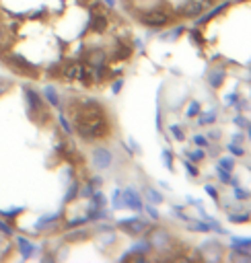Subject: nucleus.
I'll list each match as a JSON object with an SVG mask.
<instances>
[{
    "label": "nucleus",
    "instance_id": "obj_48",
    "mask_svg": "<svg viewBox=\"0 0 251 263\" xmlns=\"http://www.w3.org/2000/svg\"><path fill=\"white\" fill-rule=\"evenodd\" d=\"M190 35H192V41H194V43L202 45V35H200V31H192Z\"/></svg>",
    "mask_w": 251,
    "mask_h": 263
},
{
    "label": "nucleus",
    "instance_id": "obj_25",
    "mask_svg": "<svg viewBox=\"0 0 251 263\" xmlns=\"http://www.w3.org/2000/svg\"><path fill=\"white\" fill-rule=\"evenodd\" d=\"M89 200H91V204L97 206V208H105V206H107V198H105V194H101V191H93V196H91Z\"/></svg>",
    "mask_w": 251,
    "mask_h": 263
},
{
    "label": "nucleus",
    "instance_id": "obj_53",
    "mask_svg": "<svg viewBox=\"0 0 251 263\" xmlns=\"http://www.w3.org/2000/svg\"><path fill=\"white\" fill-rule=\"evenodd\" d=\"M233 142H235V144H241V142H243V136H241V134H235V136H233Z\"/></svg>",
    "mask_w": 251,
    "mask_h": 263
},
{
    "label": "nucleus",
    "instance_id": "obj_52",
    "mask_svg": "<svg viewBox=\"0 0 251 263\" xmlns=\"http://www.w3.org/2000/svg\"><path fill=\"white\" fill-rule=\"evenodd\" d=\"M89 181H91V183H93L95 187H99V185H101V183H103V179H101V177H91Z\"/></svg>",
    "mask_w": 251,
    "mask_h": 263
},
{
    "label": "nucleus",
    "instance_id": "obj_14",
    "mask_svg": "<svg viewBox=\"0 0 251 263\" xmlns=\"http://www.w3.org/2000/svg\"><path fill=\"white\" fill-rule=\"evenodd\" d=\"M60 216H64V214H62V212H56V214H45V216L37 218L35 226H33V229H35V233H33V235H39L47 224H52V222H60Z\"/></svg>",
    "mask_w": 251,
    "mask_h": 263
},
{
    "label": "nucleus",
    "instance_id": "obj_23",
    "mask_svg": "<svg viewBox=\"0 0 251 263\" xmlns=\"http://www.w3.org/2000/svg\"><path fill=\"white\" fill-rule=\"evenodd\" d=\"M233 247H235V251H251V239L235 237V239H233Z\"/></svg>",
    "mask_w": 251,
    "mask_h": 263
},
{
    "label": "nucleus",
    "instance_id": "obj_30",
    "mask_svg": "<svg viewBox=\"0 0 251 263\" xmlns=\"http://www.w3.org/2000/svg\"><path fill=\"white\" fill-rule=\"evenodd\" d=\"M93 191H95V185L89 181V183H85V185H82V187L78 189V196H80V198H91V196H93Z\"/></svg>",
    "mask_w": 251,
    "mask_h": 263
},
{
    "label": "nucleus",
    "instance_id": "obj_36",
    "mask_svg": "<svg viewBox=\"0 0 251 263\" xmlns=\"http://www.w3.org/2000/svg\"><path fill=\"white\" fill-rule=\"evenodd\" d=\"M198 113H200V103H198V101H192V103H190V107H188V113H186V115H188V117H196Z\"/></svg>",
    "mask_w": 251,
    "mask_h": 263
},
{
    "label": "nucleus",
    "instance_id": "obj_37",
    "mask_svg": "<svg viewBox=\"0 0 251 263\" xmlns=\"http://www.w3.org/2000/svg\"><path fill=\"white\" fill-rule=\"evenodd\" d=\"M10 80H6V78H0V97H4L8 91H10Z\"/></svg>",
    "mask_w": 251,
    "mask_h": 263
},
{
    "label": "nucleus",
    "instance_id": "obj_51",
    "mask_svg": "<svg viewBox=\"0 0 251 263\" xmlns=\"http://www.w3.org/2000/svg\"><path fill=\"white\" fill-rule=\"evenodd\" d=\"M4 39H6V29L2 23H0V41H4Z\"/></svg>",
    "mask_w": 251,
    "mask_h": 263
},
{
    "label": "nucleus",
    "instance_id": "obj_44",
    "mask_svg": "<svg viewBox=\"0 0 251 263\" xmlns=\"http://www.w3.org/2000/svg\"><path fill=\"white\" fill-rule=\"evenodd\" d=\"M233 121H235V124L239 126V128H247V124H249V121L243 117V115H237V117H233Z\"/></svg>",
    "mask_w": 251,
    "mask_h": 263
},
{
    "label": "nucleus",
    "instance_id": "obj_10",
    "mask_svg": "<svg viewBox=\"0 0 251 263\" xmlns=\"http://www.w3.org/2000/svg\"><path fill=\"white\" fill-rule=\"evenodd\" d=\"M204 8H206L204 0H188V2L179 8V14L181 16H196V14H202Z\"/></svg>",
    "mask_w": 251,
    "mask_h": 263
},
{
    "label": "nucleus",
    "instance_id": "obj_22",
    "mask_svg": "<svg viewBox=\"0 0 251 263\" xmlns=\"http://www.w3.org/2000/svg\"><path fill=\"white\" fill-rule=\"evenodd\" d=\"M78 189H80V183H78V181H72L70 187L66 189V196H64L66 204H70V202H74V200L78 198Z\"/></svg>",
    "mask_w": 251,
    "mask_h": 263
},
{
    "label": "nucleus",
    "instance_id": "obj_56",
    "mask_svg": "<svg viewBox=\"0 0 251 263\" xmlns=\"http://www.w3.org/2000/svg\"><path fill=\"white\" fill-rule=\"evenodd\" d=\"M134 47H138V49H142V41H140V39H134Z\"/></svg>",
    "mask_w": 251,
    "mask_h": 263
},
{
    "label": "nucleus",
    "instance_id": "obj_54",
    "mask_svg": "<svg viewBox=\"0 0 251 263\" xmlns=\"http://www.w3.org/2000/svg\"><path fill=\"white\" fill-rule=\"evenodd\" d=\"M208 138H210V140H221V132H210Z\"/></svg>",
    "mask_w": 251,
    "mask_h": 263
},
{
    "label": "nucleus",
    "instance_id": "obj_6",
    "mask_svg": "<svg viewBox=\"0 0 251 263\" xmlns=\"http://www.w3.org/2000/svg\"><path fill=\"white\" fill-rule=\"evenodd\" d=\"M91 159H93V165L97 167V169H109L111 167V163H113V154H111V150H107V148H95L93 150V154H91Z\"/></svg>",
    "mask_w": 251,
    "mask_h": 263
},
{
    "label": "nucleus",
    "instance_id": "obj_47",
    "mask_svg": "<svg viewBox=\"0 0 251 263\" xmlns=\"http://www.w3.org/2000/svg\"><path fill=\"white\" fill-rule=\"evenodd\" d=\"M231 259H233V261H235V259H237V261H251V255H239V253L235 251V253L231 255Z\"/></svg>",
    "mask_w": 251,
    "mask_h": 263
},
{
    "label": "nucleus",
    "instance_id": "obj_55",
    "mask_svg": "<svg viewBox=\"0 0 251 263\" xmlns=\"http://www.w3.org/2000/svg\"><path fill=\"white\" fill-rule=\"evenodd\" d=\"M101 4H105V6L113 8V6H115V0H101Z\"/></svg>",
    "mask_w": 251,
    "mask_h": 263
},
{
    "label": "nucleus",
    "instance_id": "obj_3",
    "mask_svg": "<svg viewBox=\"0 0 251 263\" xmlns=\"http://www.w3.org/2000/svg\"><path fill=\"white\" fill-rule=\"evenodd\" d=\"M138 21L150 29H161L165 25L171 23V14L163 10V8H153V10H146V12H140Z\"/></svg>",
    "mask_w": 251,
    "mask_h": 263
},
{
    "label": "nucleus",
    "instance_id": "obj_16",
    "mask_svg": "<svg viewBox=\"0 0 251 263\" xmlns=\"http://www.w3.org/2000/svg\"><path fill=\"white\" fill-rule=\"evenodd\" d=\"M225 68L223 66H219V68H214V70H210V74H208V82H210V86L212 89H219V86L223 84V80H225Z\"/></svg>",
    "mask_w": 251,
    "mask_h": 263
},
{
    "label": "nucleus",
    "instance_id": "obj_43",
    "mask_svg": "<svg viewBox=\"0 0 251 263\" xmlns=\"http://www.w3.org/2000/svg\"><path fill=\"white\" fill-rule=\"evenodd\" d=\"M235 196H237V198H239V200H241V202H243V200H247V198H249V194H247V191H243V189H241V187H239V185H235Z\"/></svg>",
    "mask_w": 251,
    "mask_h": 263
},
{
    "label": "nucleus",
    "instance_id": "obj_15",
    "mask_svg": "<svg viewBox=\"0 0 251 263\" xmlns=\"http://www.w3.org/2000/svg\"><path fill=\"white\" fill-rule=\"evenodd\" d=\"M43 99L47 101L49 107H60V95H58L54 84H45L43 86Z\"/></svg>",
    "mask_w": 251,
    "mask_h": 263
},
{
    "label": "nucleus",
    "instance_id": "obj_39",
    "mask_svg": "<svg viewBox=\"0 0 251 263\" xmlns=\"http://www.w3.org/2000/svg\"><path fill=\"white\" fill-rule=\"evenodd\" d=\"M227 150H229L231 154H235V156H243V154H245V150H243L239 144H235V142L229 144V146H227Z\"/></svg>",
    "mask_w": 251,
    "mask_h": 263
},
{
    "label": "nucleus",
    "instance_id": "obj_11",
    "mask_svg": "<svg viewBox=\"0 0 251 263\" xmlns=\"http://www.w3.org/2000/svg\"><path fill=\"white\" fill-rule=\"evenodd\" d=\"M111 58L113 60H130L132 58V45L118 37V39H115V47H113Z\"/></svg>",
    "mask_w": 251,
    "mask_h": 263
},
{
    "label": "nucleus",
    "instance_id": "obj_7",
    "mask_svg": "<svg viewBox=\"0 0 251 263\" xmlns=\"http://www.w3.org/2000/svg\"><path fill=\"white\" fill-rule=\"evenodd\" d=\"M107 25H109V19H107V14L105 12H99L97 10H91V19H89V29L93 33H105L107 31Z\"/></svg>",
    "mask_w": 251,
    "mask_h": 263
},
{
    "label": "nucleus",
    "instance_id": "obj_50",
    "mask_svg": "<svg viewBox=\"0 0 251 263\" xmlns=\"http://www.w3.org/2000/svg\"><path fill=\"white\" fill-rule=\"evenodd\" d=\"M237 101H239V95H229V97H227V103H229V105H235Z\"/></svg>",
    "mask_w": 251,
    "mask_h": 263
},
{
    "label": "nucleus",
    "instance_id": "obj_45",
    "mask_svg": "<svg viewBox=\"0 0 251 263\" xmlns=\"http://www.w3.org/2000/svg\"><path fill=\"white\" fill-rule=\"evenodd\" d=\"M186 169H188V173L192 175V177H198V169H196V165H194L192 161H188V163H186Z\"/></svg>",
    "mask_w": 251,
    "mask_h": 263
},
{
    "label": "nucleus",
    "instance_id": "obj_58",
    "mask_svg": "<svg viewBox=\"0 0 251 263\" xmlns=\"http://www.w3.org/2000/svg\"><path fill=\"white\" fill-rule=\"evenodd\" d=\"M247 130H249V138H251V124H247Z\"/></svg>",
    "mask_w": 251,
    "mask_h": 263
},
{
    "label": "nucleus",
    "instance_id": "obj_57",
    "mask_svg": "<svg viewBox=\"0 0 251 263\" xmlns=\"http://www.w3.org/2000/svg\"><path fill=\"white\" fill-rule=\"evenodd\" d=\"M4 239H6V237H4L2 233H0V247H2V245H4Z\"/></svg>",
    "mask_w": 251,
    "mask_h": 263
},
{
    "label": "nucleus",
    "instance_id": "obj_33",
    "mask_svg": "<svg viewBox=\"0 0 251 263\" xmlns=\"http://www.w3.org/2000/svg\"><path fill=\"white\" fill-rule=\"evenodd\" d=\"M161 159H163V163H165L167 169H171V167H173V156H171V152L167 150V148L161 152Z\"/></svg>",
    "mask_w": 251,
    "mask_h": 263
},
{
    "label": "nucleus",
    "instance_id": "obj_27",
    "mask_svg": "<svg viewBox=\"0 0 251 263\" xmlns=\"http://www.w3.org/2000/svg\"><path fill=\"white\" fill-rule=\"evenodd\" d=\"M58 124H60V128L64 130V134H66V136H70V134H72V126H70V121L66 119V115H64V113H60V115H58Z\"/></svg>",
    "mask_w": 251,
    "mask_h": 263
},
{
    "label": "nucleus",
    "instance_id": "obj_40",
    "mask_svg": "<svg viewBox=\"0 0 251 263\" xmlns=\"http://www.w3.org/2000/svg\"><path fill=\"white\" fill-rule=\"evenodd\" d=\"M122 86H124V78L113 80V82H111V93H113V95H118V93L122 91Z\"/></svg>",
    "mask_w": 251,
    "mask_h": 263
},
{
    "label": "nucleus",
    "instance_id": "obj_18",
    "mask_svg": "<svg viewBox=\"0 0 251 263\" xmlns=\"http://www.w3.org/2000/svg\"><path fill=\"white\" fill-rule=\"evenodd\" d=\"M23 212H25V208H23V206L8 208V210H2V208H0V216H2L6 222H12V220H16V218H19Z\"/></svg>",
    "mask_w": 251,
    "mask_h": 263
},
{
    "label": "nucleus",
    "instance_id": "obj_59",
    "mask_svg": "<svg viewBox=\"0 0 251 263\" xmlns=\"http://www.w3.org/2000/svg\"><path fill=\"white\" fill-rule=\"evenodd\" d=\"M249 72H251V62H249Z\"/></svg>",
    "mask_w": 251,
    "mask_h": 263
},
{
    "label": "nucleus",
    "instance_id": "obj_1",
    "mask_svg": "<svg viewBox=\"0 0 251 263\" xmlns=\"http://www.w3.org/2000/svg\"><path fill=\"white\" fill-rule=\"evenodd\" d=\"M23 95H25V101H27V111H29L31 119H37L39 117V124H49L52 115H49V111L45 109L43 97L35 89H33V86H29V84H23Z\"/></svg>",
    "mask_w": 251,
    "mask_h": 263
},
{
    "label": "nucleus",
    "instance_id": "obj_4",
    "mask_svg": "<svg viewBox=\"0 0 251 263\" xmlns=\"http://www.w3.org/2000/svg\"><path fill=\"white\" fill-rule=\"evenodd\" d=\"M118 229L124 231L126 235L130 237H140V235H146L153 226H150L146 220H140L136 216H132V218H126V220H120L118 222Z\"/></svg>",
    "mask_w": 251,
    "mask_h": 263
},
{
    "label": "nucleus",
    "instance_id": "obj_42",
    "mask_svg": "<svg viewBox=\"0 0 251 263\" xmlns=\"http://www.w3.org/2000/svg\"><path fill=\"white\" fill-rule=\"evenodd\" d=\"M169 130H171V134H173V138H175V140H179V142H181V140H183V138H186V136H183V130H181L179 126H171Z\"/></svg>",
    "mask_w": 251,
    "mask_h": 263
},
{
    "label": "nucleus",
    "instance_id": "obj_20",
    "mask_svg": "<svg viewBox=\"0 0 251 263\" xmlns=\"http://www.w3.org/2000/svg\"><path fill=\"white\" fill-rule=\"evenodd\" d=\"M142 194L148 200V204H161L163 202V194H161V191H157L155 187H144Z\"/></svg>",
    "mask_w": 251,
    "mask_h": 263
},
{
    "label": "nucleus",
    "instance_id": "obj_41",
    "mask_svg": "<svg viewBox=\"0 0 251 263\" xmlns=\"http://www.w3.org/2000/svg\"><path fill=\"white\" fill-rule=\"evenodd\" d=\"M99 222H101V220H99ZM107 231H113V226L107 224V222H101V224L95 226V233H107Z\"/></svg>",
    "mask_w": 251,
    "mask_h": 263
},
{
    "label": "nucleus",
    "instance_id": "obj_46",
    "mask_svg": "<svg viewBox=\"0 0 251 263\" xmlns=\"http://www.w3.org/2000/svg\"><path fill=\"white\" fill-rule=\"evenodd\" d=\"M194 142H196L198 146H210V144H208V140H206L204 136H194Z\"/></svg>",
    "mask_w": 251,
    "mask_h": 263
},
{
    "label": "nucleus",
    "instance_id": "obj_29",
    "mask_svg": "<svg viewBox=\"0 0 251 263\" xmlns=\"http://www.w3.org/2000/svg\"><path fill=\"white\" fill-rule=\"evenodd\" d=\"M142 210H144V212H146L150 218H153V220H159V218H161V214H159V210L155 208V204H144Z\"/></svg>",
    "mask_w": 251,
    "mask_h": 263
},
{
    "label": "nucleus",
    "instance_id": "obj_34",
    "mask_svg": "<svg viewBox=\"0 0 251 263\" xmlns=\"http://www.w3.org/2000/svg\"><path fill=\"white\" fill-rule=\"evenodd\" d=\"M229 220L231 222H237V224H243V222H249V214H235V212H233L229 216Z\"/></svg>",
    "mask_w": 251,
    "mask_h": 263
},
{
    "label": "nucleus",
    "instance_id": "obj_2",
    "mask_svg": "<svg viewBox=\"0 0 251 263\" xmlns=\"http://www.w3.org/2000/svg\"><path fill=\"white\" fill-rule=\"evenodd\" d=\"M2 60L6 62V66L16 74H23V76H31V78H37L39 76V70L35 64H31L23 54L19 51H6L2 56Z\"/></svg>",
    "mask_w": 251,
    "mask_h": 263
},
{
    "label": "nucleus",
    "instance_id": "obj_8",
    "mask_svg": "<svg viewBox=\"0 0 251 263\" xmlns=\"http://www.w3.org/2000/svg\"><path fill=\"white\" fill-rule=\"evenodd\" d=\"M122 196H124V208H128V210H134V212H140L142 210V198H140V194L136 189H132V187H128V189H124L122 191Z\"/></svg>",
    "mask_w": 251,
    "mask_h": 263
},
{
    "label": "nucleus",
    "instance_id": "obj_35",
    "mask_svg": "<svg viewBox=\"0 0 251 263\" xmlns=\"http://www.w3.org/2000/svg\"><path fill=\"white\" fill-rule=\"evenodd\" d=\"M219 167L231 173L233 169H235V161H233V159H221V161H219Z\"/></svg>",
    "mask_w": 251,
    "mask_h": 263
},
{
    "label": "nucleus",
    "instance_id": "obj_13",
    "mask_svg": "<svg viewBox=\"0 0 251 263\" xmlns=\"http://www.w3.org/2000/svg\"><path fill=\"white\" fill-rule=\"evenodd\" d=\"M16 249H19V253L23 255V259L33 257V255H35V251H37L35 245H33L29 239H25V237H16Z\"/></svg>",
    "mask_w": 251,
    "mask_h": 263
},
{
    "label": "nucleus",
    "instance_id": "obj_12",
    "mask_svg": "<svg viewBox=\"0 0 251 263\" xmlns=\"http://www.w3.org/2000/svg\"><path fill=\"white\" fill-rule=\"evenodd\" d=\"M105 51L101 49V47H93V49H87V54H85V62L89 64V66H93V68H97V66H103L105 64Z\"/></svg>",
    "mask_w": 251,
    "mask_h": 263
},
{
    "label": "nucleus",
    "instance_id": "obj_26",
    "mask_svg": "<svg viewBox=\"0 0 251 263\" xmlns=\"http://www.w3.org/2000/svg\"><path fill=\"white\" fill-rule=\"evenodd\" d=\"M111 208H113V210H122V208H124L122 189H115V191H113V196H111Z\"/></svg>",
    "mask_w": 251,
    "mask_h": 263
},
{
    "label": "nucleus",
    "instance_id": "obj_9",
    "mask_svg": "<svg viewBox=\"0 0 251 263\" xmlns=\"http://www.w3.org/2000/svg\"><path fill=\"white\" fill-rule=\"evenodd\" d=\"M82 70H85V64H82V62H68V64L62 66L60 76L64 80H80Z\"/></svg>",
    "mask_w": 251,
    "mask_h": 263
},
{
    "label": "nucleus",
    "instance_id": "obj_49",
    "mask_svg": "<svg viewBox=\"0 0 251 263\" xmlns=\"http://www.w3.org/2000/svg\"><path fill=\"white\" fill-rule=\"evenodd\" d=\"M204 189H206V194H210V196H212L214 200H219V191H216V189H214L212 185H206Z\"/></svg>",
    "mask_w": 251,
    "mask_h": 263
},
{
    "label": "nucleus",
    "instance_id": "obj_19",
    "mask_svg": "<svg viewBox=\"0 0 251 263\" xmlns=\"http://www.w3.org/2000/svg\"><path fill=\"white\" fill-rule=\"evenodd\" d=\"M188 224V231H194V233H208L212 226L208 222H202V220H186Z\"/></svg>",
    "mask_w": 251,
    "mask_h": 263
},
{
    "label": "nucleus",
    "instance_id": "obj_5",
    "mask_svg": "<svg viewBox=\"0 0 251 263\" xmlns=\"http://www.w3.org/2000/svg\"><path fill=\"white\" fill-rule=\"evenodd\" d=\"M146 235H148L150 245H153V249H157V251H167V249H169L171 237H169V233H167V231H163V229H150Z\"/></svg>",
    "mask_w": 251,
    "mask_h": 263
},
{
    "label": "nucleus",
    "instance_id": "obj_17",
    "mask_svg": "<svg viewBox=\"0 0 251 263\" xmlns=\"http://www.w3.org/2000/svg\"><path fill=\"white\" fill-rule=\"evenodd\" d=\"M89 237H91V231L78 229V231H72V233H66L64 235V241L66 243H80V241H87Z\"/></svg>",
    "mask_w": 251,
    "mask_h": 263
},
{
    "label": "nucleus",
    "instance_id": "obj_38",
    "mask_svg": "<svg viewBox=\"0 0 251 263\" xmlns=\"http://www.w3.org/2000/svg\"><path fill=\"white\" fill-rule=\"evenodd\" d=\"M216 175H219V179H221L223 183H229V181H231V173L225 171V169H221V167H216Z\"/></svg>",
    "mask_w": 251,
    "mask_h": 263
},
{
    "label": "nucleus",
    "instance_id": "obj_31",
    "mask_svg": "<svg viewBox=\"0 0 251 263\" xmlns=\"http://www.w3.org/2000/svg\"><path fill=\"white\" fill-rule=\"evenodd\" d=\"M87 222H89V218H87V214H85V216H80V218L68 220V222H66V229H76V226H82V224H87Z\"/></svg>",
    "mask_w": 251,
    "mask_h": 263
},
{
    "label": "nucleus",
    "instance_id": "obj_28",
    "mask_svg": "<svg viewBox=\"0 0 251 263\" xmlns=\"http://www.w3.org/2000/svg\"><path fill=\"white\" fill-rule=\"evenodd\" d=\"M183 154L188 156V159L192 161V163H198V161H202L204 156H206V152L204 150H196V152H192V150H183Z\"/></svg>",
    "mask_w": 251,
    "mask_h": 263
},
{
    "label": "nucleus",
    "instance_id": "obj_21",
    "mask_svg": "<svg viewBox=\"0 0 251 263\" xmlns=\"http://www.w3.org/2000/svg\"><path fill=\"white\" fill-rule=\"evenodd\" d=\"M132 251H134V253H142V255H146L148 251H153V245H150L148 239H142V241H136V243L132 245Z\"/></svg>",
    "mask_w": 251,
    "mask_h": 263
},
{
    "label": "nucleus",
    "instance_id": "obj_24",
    "mask_svg": "<svg viewBox=\"0 0 251 263\" xmlns=\"http://www.w3.org/2000/svg\"><path fill=\"white\" fill-rule=\"evenodd\" d=\"M216 121V113L214 111H206V113H198V124L200 126H210Z\"/></svg>",
    "mask_w": 251,
    "mask_h": 263
},
{
    "label": "nucleus",
    "instance_id": "obj_32",
    "mask_svg": "<svg viewBox=\"0 0 251 263\" xmlns=\"http://www.w3.org/2000/svg\"><path fill=\"white\" fill-rule=\"evenodd\" d=\"M0 233H2V235H4L6 239L14 235V231H12V226H10V224H8L6 220H2V218H0Z\"/></svg>",
    "mask_w": 251,
    "mask_h": 263
}]
</instances>
